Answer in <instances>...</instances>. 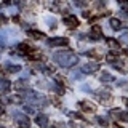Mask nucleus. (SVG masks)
I'll list each match as a JSON object with an SVG mask.
<instances>
[{
    "mask_svg": "<svg viewBox=\"0 0 128 128\" xmlns=\"http://www.w3.org/2000/svg\"><path fill=\"white\" fill-rule=\"evenodd\" d=\"M99 38H102V27L101 26H98V24H94V26H91V29H90V40H99Z\"/></svg>",
    "mask_w": 128,
    "mask_h": 128,
    "instance_id": "obj_3",
    "label": "nucleus"
},
{
    "mask_svg": "<svg viewBox=\"0 0 128 128\" xmlns=\"http://www.w3.org/2000/svg\"><path fill=\"white\" fill-rule=\"evenodd\" d=\"M53 59L58 64H61L62 67H72L74 64L78 62V56L75 53H72V50H66V51H58L53 54Z\"/></svg>",
    "mask_w": 128,
    "mask_h": 128,
    "instance_id": "obj_1",
    "label": "nucleus"
},
{
    "mask_svg": "<svg viewBox=\"0 0 128 128\" xmlns=\"http://www.w3.org/2000/svg\"><path fill=\"white\" fill-rule=\"evenodd\" d=\"M99 78H101V82H104V83H109V82H112V80H114V77H112L109 72H102Z\"/></svg>",
    "mask_w": 128,
    "mask_h": 128,
    "instance_id": "obj_17",
    "label": "nucleus"
},
{
    "mask_svg": "<svg viewBox=\"0 0 128 128\" xmlns=\"http://www.w3.org/2000/svg\"><path fill=\"white\" fill-rule=\"evenodd\" d=\"M118 86H123L128 91V82H118Z\"/></svg>",
    "mask_w": 128,
    "mask_h": 128,
    "instance_id": "obj_23",
    "label": "nucleus"
},
{
    "mask_svg": "<svg viewBox=\"0 0 128 128\" xmlns=\"http://www.w3.org/2000/svg\"><path fill=\"white\" fill-rule=\"evenodd\" d=\"M112 115L117 117L118 120L122 122H128V112H123V110H112Z\"/></svg>",
    "mask_w": 128,
    "mask_h": 128,
    "instance_id": "obj_13",
    "label": "nucleus"
},
{
    "mask_svg": "<svg viewBox=\"0 0 128 128\" xmlns=\"http://www.w3.org/2000/svg\"><path fill=\"white\" fill-rule=\"evenodd\" d=\"M69 43V38H64V37H54L48 40V45L50 46H64Z\"/></svg>",
    "mask_w": 128,
    "mask_h": 128,
    "instance_id": "obj_6",
    "label": "nucleus"
},
{
    "mask_svg": "<svg viewBox=\"0 0 128 128\" xmlns=\"http://www.w3.org/2000/svg\"><path fill=\"white\" fill-rule=\"evenodd\" d=\"M107 45H109L110 48H114V50H118V42L114 38H107Z\"/></svg>",
    "mask_w": 128,
    "mask_h": 128,
    "instance_id": "obj_19",
    "label": "nucleus"
},
{
    "mask_svg": "<svg viewBox=\"0 0 128 128\" xmlns=\"http://www.w3.org/2000/svg\"><path fill=\"white\" fill-rule=\"evenodd\" d=\"M80 107L85 109V110H88V112H94L96 110V106H94V104H90L88 101H80Z\"/></svg>",
    "mask_w": 128,
    "mask_h": 128,
    "instance_id": "obj_14",
    "label": "nucleus"
},
{
    "mask_svg": "<svg viewBox=\"0 0 128 128\" xmlns=\"http://www.w3.org/2000/svg\"><path fill=\"white\" fill-rule=\"evenodd\" d=\"M114 128H123V126H120V125H114Z\"/></svg>",
    "mask_w": 128,
    "mask_h": 128,
    "instance_id": "obj_29",
    "label": "nucleus"
},
{
    "mask_svg": "<svg viewBox=\"0 0 128 128\" xmlns=\"http://www.w3.org/2000/svg\"><path fill=\"white\" fill-rule=\"evenodd\" d=\"M74 78H77V80H82L83 77H82V74H78V72H75V74H74Z\"/></svg>",
    "mask_w": 128,
    "mask_h": 128,
    "instance_id": "obj_25",
    "label": "nucleus"
},
{
    "mask_svg": "<svg viewBox=\"0 0 128 128\" xmlns=\"http://www.w3.org/2000/svg\"><path fill=\"white\" fill-rule=\"evenodd\" d=\"M18 51L21 54H30L32 51H35V50L30 45H27V43H19V45H18Z\"/></svg>",
    "mask_w": 128,
    "mask_h": 128,
    "instance_id": "obj_10",
    "label": "nucleus"
},
{
    "mask_svg": "<svg viewBox=\"0 0 128 128\" xmlns=\"http://www.w3.org/2000/svg\"><path fill=\"white\" fill-rule=\"evenodd\" d=\"M3 22H6V19H5V16H0V24H3Z\"/></svg>",
    "mask_w": 128,
    "mask_h": 128,
    "instance_id": "obj_27",
    "label": "nucleus"
},
{
    "mask_svg": "<svg viewBox=\"0 0 128 128\" xmlns=\"http://www.w3.org/2000/svg\"><path fill=\"white\" fill-rule=\"evenodd\" d=\"M125 54H126V56H128V50H126V51H125Z\"/></svg>",
    "mask_w": 128,
    "mask_h": 128,
    "instance_id": "obj_32",
    "label": "nucleus"
},
{
    "mask_svg": "<svg viewBox=\"0 0 128 128\" xmlns=\"http://www.w3.org/2000/svg\"><path fill=\"white\" fill-rule=\"evenodd\" d=\"M112 67L117 69L118 72H122V74H126L128 72V64L125 61H120V59H114L112 61Z\"/></svg>",
    "mask_w": 128,
    "mask_h": 128,
    "instance_id": "obj_5",
    "label": "nucleus"
},
{
    "mask_svg": "<svg viewBox=\"0 0 128 128\" xmlns=\"http://www.w3.org/2000/svg\"><path fill=\"white\" fill-rule=\"evenodd\" d=\"M98 123H99L101 126H107V125H109L107 118H102V117H98Z\"/></svg>",
    "mask_w": 128,
    "mask_h": 128,
    "instance_id": "obj_21",
    "label": "nucleus"
},
{
    "mask_svg": "<svg viewBox=\"0 0 128 128\" xmlns=\"http://www.w3.org/2000/svg\"><path fill=\"white\" fill-rule=\"evenodd\" d=\"M125 104H126V106H128V98H125Z\"/></svg>",
    "mask_w": 128,
    "mask_h": 128,
    "instance_id": "obj_30",
    "label": "nucleus"
},
{
    "mask_svg": "<svg viewBox=\"0 0 128 128\" xmlns=\"http://www.w3.org/2000/svg\"><path fill=\"white\" fill-rule=\"evenodd\" d=\"M27 35H29L30 38H34V40L45 38V34H43V32H40V30H27Z\"/></svg>",
    "mask_w": 128,
    "mask_h": 128,
    "instance_id": "obj_12",
    "label": "nucleus"
},
{
    "mask_svg": "<svg viewBox=\"0 0 128 128\" xmlns=\"http://www.w3.org/2000/svg\"><path fill=\"white\" fill-rule=\"evenodd\" d=\"M51 128H53V126H51Z\"/></svg>",
    "mask_w": 128,
    "mask_h": 128,
    "instance_id": "obj_34",
    "label": "nucleus"
},
{
    "mask_svg": "<svg viewBox=\"0 0 128 128\" xmlns=\"http://www.w3.org/2000/svg\"><path fill=\"white\" fill-rule=\"evenodd\" d=\"M98 69H99V64H96V62H88L85 66H82V72H85V74H93Z\"/></svg>",
    "mask_w": 128,
    "mask_h": 128,
    "instance_id": "obj_7",
    "label": "nucleus"
},
{
    "mask_svg": "<svg viewBox=\"0 0 128 128\" xmlns=\"http://www.w3.org/2000/svg\"><path fill=\"white\" fill-rule=\"evenodd\" d=\"M3 48H5V45H3V43H0V53L3 51Z\"/></svg>",
    "mask_w": 128,
    "mask_h": 128,
    "instance_id": "obj_28",
    "label": "nucleus"
},
{
    "mask_svg": "<svg viewBox=\"0 0 128 128\" xmlns=\"http://www.w3.org/2000/svg\"><path fill=\"white\" fill-rule=\"evenodd\" d=\"M35 123H37L38 126L45 128V126H46V123H48V117H46L45 114H38L37 117H35Z\"/></svg>",
    "mask_w": 128,
    "mask_h": 128,
    "instance_id": "obj_11",
    "label": "nucleus"
},
{
    "mask_svg": "<svg viewBox=\"0 0 128 128\" xmlns=\"http://www.w3.org/2000/svg\"><path fill=\"white\" fill-rule=\"evenodd\" d=\"M122 42H125V43H128V34H125V35H123V37H122Z\"/></svg>",
    "mask_w": 128,
    "mask_h": 128,
    "instance_id": "obj_26",
    "label": "nucleus"
},
{
    "mask_svg": "<svg viewBox=\"0 0 128 128\" xmlns=\"http://www.w3.org/2000/svg\"><path fill=\"white\" fill-rule=\"evenodd\" d=\"M74 3L77 6H80V8H83V6H86L88 3H90V0H74Z\"/></svg>",
    "mask_w": 128,
    "mask_h": 128,
    "instance_id": "obj_20",
    "label": "nucleus"
},
{
    "mask_svg": "<svg viewBox=\"0 0 128 128\" xmlns=\"http://www.w3.org/2000/svg\"><path fill=\"white\" fill-rule=\"evenodd\" d=\"M98 51L99 50H90V51H86V56H90V58H93V59H101L102 54L98 53Z\"/></svg>",
    "mask_w": 128,
    "mask_h": 128,
    "instance_id": "obj_16",
    "label": "nucleus"
},
{
    "mask_svg": "<svg viewBox=\"0 0 128 128\" xmlns=\"http://www.w3.org/2000/svg\"><path fill=\"white\" fill-rule=\"evenodd\" d=\"M126 16H128V11H126Z\"/></svg>",
    "mask_w": 128,
    "mask_h": 128,
    "instance_id": "obj_33",
    "label": "nucleus"
},
{
    "mask_svg": "<svg viewBox=\"0 0 128 128\" xmlns=\"http://www.w3.org/2000/svg\"><path fill=\"white\" fill-rule=\"evenodd\" d=\"M24 110H26L27 114H32V112H34V109H32L30 106H24Z\"/></svg>",
    "mask_w": 128,
    "mask_h": 128,
    "instance_id": "obj_24",
    "label": "nucleus"
},
{
    "mask_svg": "<svg viewBox=\"0 0 128 128\" xmlns=\"http://www.w3.org/2000/svg\"><path fill=\"white\" fill-rule=\"evenodd\" d=\"M51 10L56 11V13H61V11L66 10V3H64L62 0H54L53 5H51Z\"/></svg>",
    "mask_w": 128,
    "mask_h": 128,
    "instance_id": "obj_9",
    "label": "nucleus"
},
{
    "mask_svg": "<svg viewBox=\"0 0 128 128\" xmlns=\"http://www.w3.org/2000/svg\"><path fill=\"white\" fill-rule=\"evenodd\" d=\"M0 114H3V107H0Z\"/></svg>",
    "mask_w": 128,
    "mask_h": 128,
    "instance_id": "obj_31",
    "label": "nucleus"
},
{
    "mask_svg": "<svg viewBox=\"0 0 128 128\" xmlns=\"http://www.w3.org/2000/svg\"><path fill=\"white\" fill-rule=\"evenodd\" d=\"M26 86H27V82H26V80H19V82L14 83V88H16V90H19V91L26 90Z\"/></svg>",
    "mask_w": 128,
    "mask_h": 128,
    "instance_id": "obj_18",
    "label": "nucleus"
},
{
    "mask_svg": "<svg viewBox=\"0 0 128 128\" xmlns=\"http://www.w3.org/2000/svg\"><path fill=\"white\" fill-rule=\"evenodd\" d=\"M6 69H8V72H19L21 67L19 66H6Z\"/></svg>",
    "mask_w": 128,
    "mask_h": 128,
    "instance_id": "obj_22",
    "label": "nucleus"
},
{
    "mask_svg": "<svg viewBox=\"0 0 128 128\" xmlns=\"http://www.w3.org/2000/svg\"><path fill=\"white\" fill-rule=\"evenodd\" d=\"M62 22H64V26H67L69 29H75V27L78 26V19H77V16H74V14H66L62 18Z\"/></svg>",
    "mask_w": 128,
    "mask_h": 128,
    "instance_id": "obj_2",
    "label": "nucleus"
},
{
    "mask_svg": "<svg viewBox=\"0 0 128 128\" xmlns=\"http://www.w3.org/2000/svg\"><path fill=\"white\" fill-rule=\"evenodd\" d=\"M14 118L18 120V125L21 126V128H29L30 126V122H29V118L26 117V115H22V114H19V112H14Z\"/></svg>",
    "mask_w": 128,
    "mask_h": 128,
    "instance_id": "obj_4",
    "label": "nucleus"
},
{
    "mask_svg": "<svg viewBox=\"0 0 128 128\" xmlns=\"http://www.w3.org/2000/svg\"><path fill=\"white\" fill-rule=\"evenodd\" d=\"M10 88H11V83L8 82V80L0 78V91H3V93H8V91H10Z\"/></svg>",
    "mask_w": 128,
    "mask_h": 128,
    "instance_id": "obj_15",
    "label": "nucleus"
},
{
    "mask_svg": "<svg viewBox=\"0 0 128 128\" xmlns=\"http://www.w3.org/2000/svg\"><path fill=\"white\" fill-rule=\"evenodd\" d=\"M109 24H110V27H112V29H114V30H120V29H122V27H128L126 24H123V22L120 21L118 18H110Z\"/></svg>",
    "mask_w": 128,
    "mask_h": 128,
    "instance_id": "obj_8",
    "label": "nucleus"
}]
</instances>
